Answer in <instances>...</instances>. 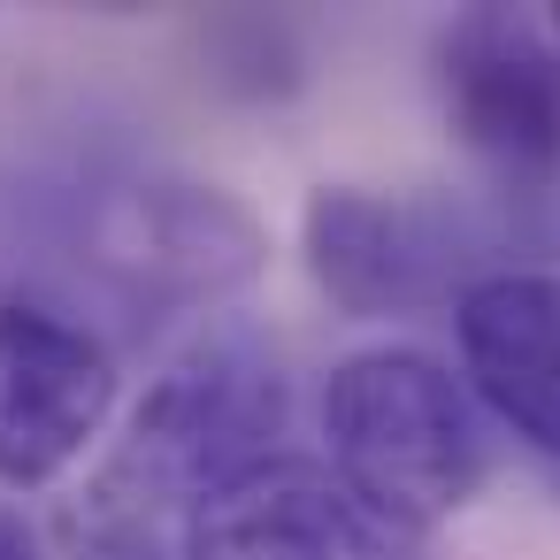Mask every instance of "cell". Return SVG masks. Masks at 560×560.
I'll return each instance as SVG.
<instances>
[{
  "label": "cell",
  "instance_id": "1",
  "mask_svg": "<svg viewBox=\"0 0 560 560\" xmlns=\"http://www.w3.org/2000/svg\"><path fill=\"white\" fill-rule=\"evenodd\" d=\"M277 430H284L277 353L238 323L208 330L147 384L116 453L62 506V537L93 560H162V537L185 529V514L215 483L269 460Z\"/></svg>",
  "mask_w": 560,
  "mask_h": 560
},
{
  "label": "cell",
  "instance_id": "2",
  "mask_svg": "<svg viewBox=\"0 0 560 560\" xmlns=\"http://www.w3.org/2000/svg\"><path fill=\"white\" fill-rule=\"evenodd\" d=\"M323 438L330 483L399 529H438L483 491L491 468L468 392L415 346L346 353L323 384Z\"/></svg>",
  "mask_w": 560,
  "mask_h": 560
},
{
  "label": "cell",
  "instance_id": "3",
  "mask_svg": "<svg viewBox=\"0 0 560 560\" xmlns=\"http://www.w3.org/2000/svg\"><path fill=\"white\" fill-rule=\"evenodd\" d=\"M108 415H116V353L85 323L39 300L0 307V483L9 491L55 483L62 468L85 460Z\"/></svg>",
  "mask_w": 560,
  "mask_h": 560
},
{
  "label": "cell",
  "instance_id": "4",
  "mask_svg": "<svg viewBox=\"0 0 560 560\" xmlns=\"http://www.w3.org/2000/svg\"><path fill=\"white\" fill-rule=\"evenodd\" d=\"M438 101L453 139L514 185L560 170V47L514 9H468L438 32Z\"/></svg>",
  "mask_w": 560,
  "mask_h": 560
},
{
  "label": "cell",
  "instance_id": "5",
  "mask_svg": "<svg viewBox=\"0 0 560 560\" xmlns=\"http://www.w3.org/2000/svg\"><path fill=\"white\" fill-rule=\"evenodd\" d=\"M300 246H307V277L346 315H415V307L445 300L468 261V231L453 208L361 192V185L307 192Z\"/></svg>",
  "mask_w": 560,
  "mask_h": 560
},
{
  "label": "cell",
  "instance_id": "6",
  "mask_svg": "<svg viewBox=\"0 0 560 560\" xmlns=\"http://www.w3.org/2000/svg\"><path fill=\"white\" fill-rule=\"evenodd\" d=\"M101 261L170 307H208L261 277V223L215 185H131L101 215Z\"/></svg>",
  "mask_w": 560,
  "mask_h": 560
},
{
  "label": "cell",
  "instance_id": "7",
  "mask_svg": "<svg viewBox=\"0 0 560 560\" xmlns=\"http://www.w3.org/2000/svg\"><path fill=\"white\" fill-rule=\"evenodd\" d=\"M453 330L476 399L545 460H560V277L483 269L453 292Z\"/></svg>",
  "mask_w": 560,
  "mask_h": 560
},
{
  "label": "cell",
  "instance_id": "8",
  "mask_svg": "<svg viewBox=\"0 0 560 560\" xmlns=\"http://www.w3.org/2000/svg\"><path fill=\"white\" fill-rule=\"evenodd\" d=\"M177 552L185 560H338L346 491L330 483V468L300 453H269L185 514Z\"/></svg>",
  "mask_w": 560,
  "mask_h": 560
},
{
  "label": "cell",
  "instance_id": "9",
  "mask_svg": "<svg viewBox=\"0 0 560 560\" xmlns=\"http://www.w3.org/2000/svg\"><path fill=\"white\" fill-rule=\"evenodd\" d=\"M338 560H438V545H430V529H399V522L346 499V552Z\"/></svg>",
  "mask_w": 560,
  "mask_h": 560
},
{
  "label": "cell",
  "instance_id": "10",
  "mask_svg": "<svg viewBox=\"0 0 560 560\" xmlns=\"http://www.w3.org/2000/svg\"><path fill=\"white\" fill-rule=\"evenodd\" d=\"M0 560H39V529L0 499Z\"/></svg>",
  "mask_w": 560,
  "mask_h": 560
}]
</instances>
